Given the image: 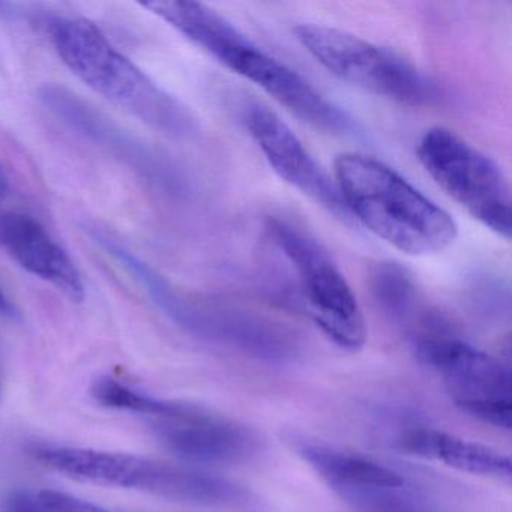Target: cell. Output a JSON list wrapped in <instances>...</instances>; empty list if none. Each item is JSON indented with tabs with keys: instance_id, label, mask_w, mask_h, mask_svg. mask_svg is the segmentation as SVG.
I'll return each mask as SVG.
<instances>
[{
	"instance_id": "6da1fadb",
	"label": "cell",
	"mask_w": 512,
	"mask_h": 512,
	"mask_svg": "<svg viewBox=\"0 0 512 512\" xmlns=\"http://www.w3.org/2000/svg\"><path fill=\"white\" fill-rule=\"evenodd\" d=\"M143 7L224 67L259 86L305 124L335 136L355 131V122L346 112L326 100L301 74L260 49L212 8L184 0H157L146 2Z\"/></svg>"
},
{
	"instance_id": "7a4b0ae2",
	"label": "cell",
	"mask_w": 512,
	"mask_h": 512,
	"mask_svg": "<svg viewBox=\"0 0 512 512\" xmlns=\"http://www.w3.org/2000/svg\"><path fill=\"white\" fill-rule=\"evenodd\" d=\"M335 185L350 218L401 253H442L457 239L454 218L377 158L338 155Z\"/></svg>"
},
{
	"instance_id": "3957f363",
	"label": "cell",
	"mask_w": 512,
	"mask_h": 512,
	"mask_svg": "<svg viewBox=\"0 0 512 512\" xmlns=\"http://www.w3.org/2000/svg\"><path fill=\"white\" fill-rule=\"evenodd\" d=\"M44 29L62 62L101 97L167 136L190 139L199 133L191 110L125 58L97 26L52 16Z\"/></svg>"
},
{
	"instance_id": "277c9868",
	"label": "cell",
	"mask_w": 512,
	"mask_h": 512,
	"mask_svg": "<svg viewBox=\"0 0 512 512\" xmlns=\"http://www.w3.org/2000/svg\"><path fill=\"white\" fill-rule=\"evenodd\" d=\"M418 319L410 326L413 349L439 373L454 403L484 424L511 430V368L461 340L440 314L425 310Z\"/></svg>"
},
{
	"instance_id": "5b68a950",
	"label": "cell",
	"mask_w": 512,
	"mask_h": 512,
	"mask_svg": "<svg viewBox=\"0 0 512 512\" xmlns=\"http://www.w3.org/2000/svg\"><path fill=\"white\" fill-rule=\"evenodd\" d=\"M293 32L302 47L341 82L401 106H430L439 97L436 83L394 50L316 23H302Z\"/></svg>"
},
{
	"instance_id": "8992f818",
	"label": "cell",
	"mask_w": 512,
	"mask_h": 512,
	"mask_svg": "<svg viewBox=\"0 0 512 512\" xmlns=\"http://www.w3.org/2000/svg\"><path fill=\"white\" fill-rule=\"evenodd\" d=\"M268 232L295 271L302 301L317 328L340 349L361 350L367 341L364 314L328 250L286 218H269Z\"/></svg>"
},
{
	"instance_id": "52a82bcc",
	"label": "cell",
	"mask_w": 512,
	"mask_h": 512,
	"mask_svg": "<svg viewBox=\"0 0 512 512\" xmlns=\"http://www.w3.org/2000/svg\"><path fill=\"white\" fill-rule=\"evenodd\" d=\"M419 163L434 182L482 226L509 241L511 188L499 166L448 128L434 127L419 140Z\"/></svg>"
},
{
	"instance_id": "ba28073f",
	"label": "cell",
	"mask_w": 512,
	"mask_h": 512,
	"mask_svg": "<svg viewBox=\"0 0 512 512\" xmlns=\"http://www.w3.org/2000/svg\"><path fill=\"white\" fill-rule=\"evenodd\" d=\"M145 293L173 322L203 340L269 362L287 361L298 352L295 335L281 323L251 311L190 298L163 275L152 277Z\"/></svg>"
},
{
	"instance_id": "9c48e42d",
	"label": "cell",
	"mask_w": 512,
	"mask_h": 512,
	"mask_svg": "<svg viewBox=\"0 0 512 512\" xmlns=\"http://www.w3.org/2000/svg\"><path fill=\"white\" fill-rule=\"evenodd\" d=\"M242 121L269 166L283 181L329 214L350 223L352 218L335 182L274 110L257 101L247 103L242 110Z\"/></svg>"
},
{
	"instance_id": "30bf717a",
	"label": "cell",
	"mask_w": 512,
	"mask_h": 512,
	"mask_svg": "<svg viewBox=\"0 0 512 512\" xmlns=\"http://www.w3.org/2000/svg\"><path fill=\"white\" fill-rule=\"evenodd\" d=\"M148 422L166 448L194 463H238L257 448L256 437L244 425L193 404L166 401Z\"/></svg>"
},
{
	"instance_id": "8fae6325",
	"label": "cell",
	"mask_w": 512,
	"mask_h": 512,
	"mask_svg": "<svg viewBox=\"0 0 512 512\" xmlns=\"http://www.w3.org/2000/svg\"><path fill=\"white\" fill-rule=\"evenodd\" d=\"M40 98L62 124L107 154L113 155V158H118L149 184L166 190L179 187L175 167L160 152L122 130L112 119L73 92L61 86L49 85L41 89Z\"/></svg>"
},
{
	"instance_id": "7c38bea8",
	"label": "cell",
	"mask_w": 512,
	"mask_h": 512,
	"mask_svg": "<svg viewBox=\"0 0 512 512\" xmlns=\"http://www.w3.org/2000/svg\"><path fill=\"white\" fill-rule=\"evenodd\" d=\"M35 457L68 478L101 487L134 488L169 499L175 484V464L124 452L46 448L38 449Z\"/></svg>"
},
{
	"instance_id": "4fadbf2b",
	"label": "cell",
	"mask_w": 512,
	"mask_h": 512,
	"mask_svg": "<svg viewBox=\"0 0 512 512\" xmlns=\"http://www.w3.org/2000/svg\"><path fill=\"white\" fill-rule=\"evenodd\" d=\"M0 250L29 274L52 284L73 301L85 298V284L79 269L31 215L0 211Z\"/></svg>"
},
{
	"instance_id": "5bb4252c",
	"label": "cell",
	"mask_w": 512,
	"mask_h": 512,
	"mask_svg": "<svg viewBox=\"0 0 512 512\" xmlns=\"http://www.w3.org/2000/svg\"><path fill=\"white\" fill-rule=\"evenodd\" d=\"M296 449L314 472L341 497L374 488L406 485V479L397 470L359 454L338 451L308 440L298 442Z\"/></svg>"
},
{
	"instance_id": "9a60e30c",
	"label": "cell",
	"mask_w": 512,
	"mask_h": 512,
	"mask_svg": "<svg viewBox=\"0 0 512 512\" xmlns=\"http://www.w3.org/2000/svg\"><path fill=\"white\" fill-rule=\"evenodd\" d=\"M401 448L425 460L440 461L445 466L472 475L506 479L512 476L511 458L487 446L431 428H415L401 439Z\"/></svg>"
},
{
	"instance_id": "2e32d148",
	"label": "cell",
	"mask_w": 512,
	"mask_h": 512,
	"mask_svg": "<svg viewBox=\"0 0 512 512\" xmlns=\"http://www.w3.org/2000/svg\"><path fill=\"white\" fill-rule=\"evenodd\" d=\"M368 283L380 310L395 322L410 325L424 310L412 274L400 263L382 262L374 266Z\"/></svg>"
},
{
	"instance_id": "e0dca14e",
	"label": "cell",
	"mask_w": 512,
	"mask_h": 512,
	"mask_svg": "<svg viewBox=\"0 0 512 512\" xmlns=\"http://www.w3.org/2000/svg\"><path fill=\"white\" fill-rule=\"evenodd\" d=\"M92 395L103 406L140 413L146 418L157 415L166 403V401L158 400L145 392L136 391L112 377H101L100 380H97L92 386Z\"/></svg>"
},
{
	"instance_id": "ac0fdd59",
	"label": "cell",
	"mask_w": 512,
	"mask_h": 512,
	"mask_svg": "<svg viewBox=\"0 0 512 512\" xmlns=\"http://www.w3.org/2000/svg\"><path fill=\"white\" fill-rule=\"evenodd\" d=\"M343 499L358 512H431L419 497L407 491L406 485L358 491Z\"/></svg>"
},
{
	"instance_id": "d6986e66",
	"label": "cell",
	"mask_w": 512,
	"mask_h": 512,
	"mask_svg": "<svg viewBox=\"0 0 512 512\" xmlns=\"http://www.w3.org/2000/svg\"><path fill=\"white\" fill-rule=\"evenodd\" d=\"M4 512H52L40 502L38 496H32L26 491H16L7 500Z\"/></svg>"
},
{
	"instance_id": "ffe728a7",
	"label": "cell",
	"mask_w": 512,
	"mask_h": 512,
	"mask_svg": "<svg viewBox=\"0 0 512 512\" xmlns=\"http://www.w3.org/2000/svg\"><path fill=\"white\" fill-rule=\"evenodd\" d=\"M0 316L8 317V319H16L17 310L10 299L5 295L4 290L0 289Z\"/></svg>"
},
{
	"instance_id": "44dd1931",
	"label": "cell",
	"mask_w": 512,
	"mask_h": 512,
	"mask_svg": "<svg viewBox=\"0 0 512 512\" xmlns=\"http://www.w3.org/2000/svg\"><path fill=\"white\" fill-rule=\"evenodd\" d=\"M74 512H112L109 509L101 508V506L95 505V503L88 502V500H80L77 505L76 511Z\"/></svg>"
},
{
	"instance_id": "7402d4cb",
	"label": "cell",
	"mask_w": 512,
	"mask_h": 512,
	"mask_svg": "<svg viewBox=\"0 0 512 512\" xmlns=\"http://www.w3.org/2000/svg\"><path fill=\"white\" fill-rule=\"evenodd\" d=\"M8 191H10V182H8V176L4 166L0 164V200L7 197Z\"/></svg>"
},
{
	"instance_id": "603a6c76",
	"label": "cell",
	"mask_w": 512,
	"mask_h": 512,
	"mask_svg": "<svg viewBox=\"0 0 512 512\" xmlns=\"http://www.w3.org/2000/svg\"><path fill=\"white\" fill-rule=\"evenodd\" d=\"M0 395H2V385H0Z\"/></svg>"
}]
</instances>
